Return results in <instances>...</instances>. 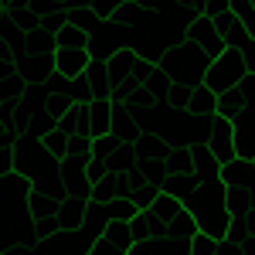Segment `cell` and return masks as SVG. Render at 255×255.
Returning a JSON list of instances; mask_svg holds the SVG:
<instances>
[{"instance_id": "41", "label": "cell", "mask_w": 255, "mask_h": 255, "mask_svg": "<svg viewBox=\"0 0 255 255\" xmlns=\"http://www.w3.org/2000/svg\"><path fill=\"white\" fill-rule=\"evenodd\" d=\"M65 10H92V0H61Z\"/></svg>"}, {"instance_id": "44", "label": "cell", "mask_w": 255, "mask_h": 255, "mask_svg": "<svg viewBox=\"0 0 255 255\" xmlns=\"http://www.w3.org/2000/svg\"><path fill=\"white\" fill-rule=\"evenodd\" d=\"M0 255H31V249H24V245H7V249H0Z\"/></svg>"}, {"instance_id": "46", "label": "cell", "mask_w": 255, "mask_h": 255, "mask_svg": "<svg viewBox=\"0 0 255 255\" xmlns=\"http://www.w3.org/2000/svg\"><path fill=\"white\" fill-rule=\"evenodd\" d=\"M252 7H255V0H252Z\"/></svg>"}, {"instance_id": "11", "label": "cell", "mask_w": 255, "mask_h": 255, "mask_svg": "<svg viewBox=\"0 0 255 255\" xmlns=\"http://www.w3.org/2000/svg\"><path fill=\"white\" fill-rule=\"evenodd\" d=\"M133 249V235H129V225L123 221H109V228L96 238L92 252L89 255H129Z\"/></svg>"}, {"instance_id": "34", "label": "cell", "mask_w": 255, "mask_h": 255, "mask_svg": "<svg viewBox=\"0 0 255 255\" xmlns=\"http://www.w3.org/2000/svg\"><path fill=\"white\" fill-rule=\"evenodd\" d=\"M116 146H119V139L113 136V133H106V136L92 139V150H89V153H92V160H102V163H106V160L116 153Z\"/></svg>"}, {"instance_id": "7", "label": "cell", "mask_w": 255, "mask_h": 255, "mask_svg": "<svg viewBox=\"0 0 255 255\" xmlns=\"http://www.w3.org/2000/svg\"><path fill=\"white\" fill-rule=\"evenodd\" d=\"M92 245L96 242H89L82 232H58L51 238H41L31 249V255H89Z\"/></svg>"}, {"instance_id": "43", "label": "cell", "mask_w": 255, "mask_h": 255, "mask_svg": "<svg viewBox=\"0 0 255 255\" xmlns=\"http://www.w3.org/2000/svg\"><path fill=\"white\" fill-rule=\"evenodd\" d=\"M10 75H17V72H14V65H10V58H0V82L10 79Z\"/></svg>"}, {"instance_id": "16", "label": "cell", "mask_w": 255, "mask_h": 255, "mask_svg": "<svg viewBox=\"0 0 255 255\" xmlns=\"http://www.w3.org/2000/svg\"><path fill=\"white\" fill-rule=\"evenodd\" d=\"M109 133L119 139V143H136L139 136V129H136V123H133V116H129V109L123 106V102H113V113H109Z\"/></svg>"}, {"instance_id": "1", "label": "cell", "mask_w": 255, "mask_h": 255, "mask_svg": "<svg viewBox=\"0 0 255 255\" xmlns=\"http://www.w3.org/2000/svg\"><path fill=\"white\" fill-rule=\"evenodd\" d=\"M10 157H14V174H20L34 191L61 197V167L58 160H51V153L44 150L41 139L17 136L10 146Z\"/></svg>"}, {"instance_id": "38", "label": "cell", "mask_w": 255, "mask_h": 255, "mask_svg": "<svg viewBox=\"0 0 255 255\" xmlns=\"http://www.w3.org/2000/svg\"><path fill=\"white\" fill-rule=\"evenodd\" d=\"M106 174H109V170H106L102 160H89V167H85V180H89V184H99Z\"/></svg>"}, {"instance_id": "30", "label": "cell", "mask_w": 255, "mask_h": 255, "mask_svg": "<svg viewBox=\"0 0 255 255\" xmlns=\"http://www.w3.org/2000/svg\"><path fill=\"white\" fill-rule=\"evenodd\" d=\"M41 143H44V150L51 153V160H58V163H61V160H68V146H72V139L65 136L58 126H55V129H51L48 136L41 139Z\"/></svg>"}, {"instance_id": "2", "label": "cell", "mask_w": 255, "mask_h": 255, "mask_svg": "<svg viewBox=\"0 0 255 255\" xmlns=\"http://www.w3.org/2000/svg\"><path fill=\"white\" fill-rule=\"evenodd\" d=\"M180 204H184V211L191 215V221L197 225L201 235L215 238V242H221V238L228 235L232 218H228V208H225V184H221V180L197 184Z\"/></svg>"}, {"instance_id": "39", "label": "cell", "mask_w": 255, "mask_h": 255, "mask_svg": "<svg viewBox=\"0 0 255 255\" xmlns=\"http://www.w3.org/2000/svg\"><path fill=\"white\" fill-rule=\"evenodd\" d=\"M119 3H126V0H92V10H96L99 17L106 20V17H109V14L119 7Z\"/></svg>"}, {"instance_id": "47", "label": "cell", "mask_w": 255, "mask_h": 255, "mask_svg": "<svg viewBox=\"0 0 255 255\" xmlns=\"http://www.w3.org/2000/svg\"><path fill=\"white\" fill-rule=\"evenodd\" d=\"M252 163H255V160H252Z\"/></svg>"}, {"instance_id": "5", "label": "cell", "mask_w": 255, "mask_h": 255, "mask_svg": "<svg viewBox=\"0 0 255 255\" xmlns=\"http://www.w3.org/2000/svg\"><path fill=\"white\" fill-rule=\"evenodd\" d=\"M150 68H153V61L139 58L133 48H119L116 55H109V58H106V75H109L113 82H126L129 89H136Z\"/></svg>"}, {"instance_id": "14", "label": "cell", "mask_w": 255, "mask_h": 255, "mask_svg": "<svg viewBox=\"0 0 255 255\" xmlns=\"http://www.w3.org/2000/svg\"><path fill=\"white\" fill-rule=\"evenodd\" d=\"M218 180L225 184V187H242V191H252L255 187V163L252 160H228V163H221V174Z\"/></svg>"}, {"instance_id": "42", "label": "cell", "mask_w": 255, "mask_h": 255, "mask_svg": "<svg viewBox=\"0 0 255 255\" xmlns=\"http://www.w3.org/2000/svg\"><path fill=\"white\" fill-rule=\"evenodd\" d=\"M215 255H242V249L232 245V242H218V252Z\"/></svg>"}, {"instance_id": "36", "label": "cell", "mask_w": 255, "mask_h": 255, "mask_svg": "<svg viewBox=\"0 0 255 255\" xmlns=\"http://www.w3.org/2000/svg\"><path fill=\"white\" fill-rule=\"evenodd\" d=\"M215 252H218V242L208 238V235H201V232L187 242V255H215Z\"/></svg>"}, {"instance_id": "28", "label": "cell", "mask_w": 255, "mask_h": 255, "mask_svg": "<svg viewBox=\"0 0 255 255\" xmlns=\"http://www.w3.org/2000/svg\"><path fill=\"white\" fill-rule=\"evenodd\" d=\"M133 167H136V157H133V146H129V143H119L116 153L106 160V170H109V174H126V170H133Z\"/></svg>"}, {"instance_id": "20", "label": "cell", "mask_w": 255, "mask_h": 255, "mask_svg": "<svg viewBox=\"0 0 255 255\" xmlns=\"http://www.w3.org/2000/svg\"><path fill=\"white\" fill-rule=\"evenodd\" d=\"M58 204H61V197H51V194H44V191H27V215H31V221L38 225V221H44V218H51V215H58Z\"/></svg>"}, {"instance_id": "40", "label": "cell", "mask_w": 255, "mask_h": 255, "mask_svg": "<svg viewBox=\"0 0 255 255\" xmlns=\"http://www.w3.org/2000/svg\"><path fill=\"white\" fill-rule=\"evenodd\" d=\"M228 3L232 0H204V17H215L221 10H228Z\"/></svg>"}, {"instance_id": "37", "label": "cell", "mask_w": 255, "mask_h": 255, "mask_svg": "<svg viewBox=\"0 0 255 255\" xmlns=\"http://www.w3.org/2000/svg\"><path fill=\"white\" fill-rule=\"evenodd\" d=\"M238 58H242V65H245V72H249V75H255V38H249L245 44H242Z\"/></svg>"}, {"instance_id": "32", "label": "cell", "mask_w": 255, "mask_h": 255, "mask_svg": "<svg viewBox=\"0 0 255 255\" xmlns=\"http://www.w3.org/2000/svg\"><path fill=\"white\" fill-rule=\"evenodd\" d=\"M61 10H65V7H61ZM99 20H102V17H99L96 10H65V24H75L79 31H85V34L96 27Z\"/></svg>"}, {"instance_id": "23", "label": "cell", "mask_w": 255, "mask_h": 255, "mask_svg": "<svg viewBox=\"0 0 255 255\" xmlns=\"http://www.w3.org/2000/svg\"><path fill=\"white\" fill-rule=\"evenodd\" d=\"M194 235H197V225L191 221L187 211H180L170 225H163V235H160V238H170V242H177V245H187Z\"/></svg>"}, {"instance_id": "15", "label": "cell", "mask_w": 255, "mask_h": 255, "mask_svg": "<svg viewBox=\"0 0 255 255\" xmlns=\"http://www.w3.org/2000/svg\"><path fill=\"white\" fill-rule=\"evenodd\" d=\"M109 221H113V218H109V204H102V201H89V204H85V211H82L79 232L89 238V242H96V238L109 228Z\"/></svg>"}, {"instance_id": "12", "label": "cell", "mask_w": 255, "mask_h": 255, "mask_svg": "<svg viewBox=\"0 0 255 255\" xmlns=\"http://www.w3.org/2000/svg\"><path fill=\"white\" fill-rule=\"evenodd\" d=\"M89 51L85 48H55V55H51V65H55V75H61V79L75 82L89 68Z\"/></svg>"}, {"instance_id": "22", "label": "cell", "mask_w": 255, "mask_h": 255, "mask_svg": "<svg viewBox=\"0 0 255 255\" xmlns=\"http://www.w3.org/2000/svg\"><path fill=\"white\" fill-rule=\"evenodd\" d=\"M215 106H218V96L211 89H204V85H194V89H191V99H187V113H191V116L211 119L215 116Z\"/></svg>"}, {"instance_id": "18", "label": "cell", "mask_w": 255, "mask_h": 255, "mask_svg": "<svg viewBox=\"0 0 255 255\" xmlns=\"http://www.w3.org/2000/svg\"><path fill=\"white\" fill-rule=\"evenodd\" d=\"M109 113H113V102L106 99H92L85 102V116H89V136H106L109 133Z\"/></svg>"}, {"instance_id": "25", "label": "cell", "mask_w": 255, "mask_h": 255, "mask_svg": "<svg viewBox=\"0 0 255 255\" xmlns=\"http://www.w3.org/2000/svg\"><path fill=\"white\" fill-rule=\"evenodd\" d=\"M194 187H197L194 174H184V170L167 174V177H163V184H160V191H163V194H170V197H177V201H184V197L191 194Z\"/></svg>"}, {"instance_id": "10", "label": "cell", "mask_w": 255, "mask_h": 255, "mask_svg": "<svg viewBox=\"0 0 255 255\" xmlns=\"http://www.w3.org/2000/svg\"><path fill=\"white\" fill-rule=\"evenodd\" d=\"M204 146H208V153L218 160V163H228V160H235V136H232V123H225V119H211V126H208V136H204Z\"/></svg>"}, {"instance_id": "4", "label": "cell", "mask_w": 255, "mask_h": 255, "mask_svg": "<svg viewBox=\"0 0 255 255\" xmlns=\"http://www.w3.org/2000/svg\"><path fill=\"white\" fill-rule=\"evenodd\" d=\"M245 75H249V72H245V65H242V58H238V51H221V55L208 65V72H204V82H201V85L211 89L215 96H221V92L235 89Z\"/></svg>"}, {"instance_id": "27", "label": "cell", "mask_w": 255, "mask_h": 255, "mask_svg": "<svg viewBox=\"0 0 255 255\" xmlns=\"http://www.w3.org/2000/svg\"><path fill=\"white\" fill-rule=\"evenodd\" d=\"M180 211H184V204H180V201H177V197L163 194V191H160V194H157V201H153V204H150V215L157 218L160 225H170V221H174V218L180 215Z\"/></svg>"}, {"instance_id": "33", "label": "cell", "mask_w": 255, "mask_h": 255, "mask_svg": "<svg viewBox=\"0 0 255 255\" xmlns=\"http://www.w3.org/2000/svg\"><path fill=\"white\" fill-rule=\"evenodd\" d=\"M160 187L157 184H150V180H139V187L133 191V204H136V211H150V204L157 201Z\"/></svg>"}, {"instance_id": "13", "label": "cell", "mask_w": 255, "mask_h": 255, "mask_svg": "<svg viewBox=\"0 0 255 255\" xmlns=\"http://www.w3.org/2000/svg\"><path fill=\"white\" fill-rule=\"evenodd\" d=\"M215 31L218 38H221V44H225V51H242V44L249 41V31H245V24L232 14V10H221V14H215Z\"/></svg>"}, {"instance_id": "29", "label": "cell", "mask_w": 255, "mask_h": 255, "mask_svg": "<svg viewBox=\"0 0 255 255\" xmlns=\"http://www.w3.org/2000/svg\"><path fill=\"white\" fill-rule=\"evenodd\" d=\"M89 44V34L79 31L75 24H61L55 31V48H85Z\"/></svg>"}, {"instance_id": "45", "label": "cell", "mask_w": 255, "mask_h": 255, "mask_svg": "<svg viewBox=\"0 0 255 255\" xmlns=\"http://www.w3.org/2000/svg\"><path fill=\"white\" fill-rule=\"evenodd\" d=\"M242 255H255V235L249 238V242H245V245H242Z\"/></svg>"}, {"instance_id": "6", "label": "cell", "mask_w": 255, "mask_h": 255, "mask_svg": "<svg viewBox=\"0 0 255 255\" xmlns=\"http://www.w3.org/2000/svg\"><path fill=\"white\" fill-rule=\"evenodd\" d=\"M232 136H235V157L255 160V89L245 102V109L232 119Z\"/></svg>"}, {"instance_id": "3", "label": "cell", "mask_w": 255, "mask_h": 255, "mask_svg": "<svg viewBox=\"0 0 255 255\" xmlns=\"http://www.w3.org/2000/svg\"><path fill=\"white\" fill-rule=\"evenodd\" d=\"M153 65H157V68H160V72H163L170 82L194 89V85H201V82H204V72H208V65H211V61H208V55L197 48L194 41L180 38L177 44L163 48Z\"/></svg>"}, {"instance_id": "31", "label": "cell", "mask_w": 255, "mask_h": 255, "mask_svg": "<svg viewBox=\"0 0 255 255\" xmlns=\"http://www.w3.org/2000/svg\"><path fill=\"white\" fill-rule=\"evenodd\" d=\"M109 218H113V221H123V225H129V221L136 218V204H133V197H116V201H109Z\"/></svg>"}, {"instance_id": "21", "label": "cell", "mask_w": 255, "mask_h": 255, "mask_svg": "<svg viewBox=\"0 0 255 255\" xmlns=\"http://www.w3.org/2000/svg\"><path fill=\"white\" fill-rule=\"evenodd\" d=\"M129 235H133V242H153L163 235V225L150 211H136V218L129 221Z\"/></svg>"}, {"instance_id": "19", "label": "cell", "mask_w": 255, "mask_h": 255, "mask_svg": "<svg viewBox=\"0 0 255 255\" xmlns=\"http://www.w3.org/2000/svg\"><path fill=\"white\" fill-rule=\"evenodd\" d=\"M58 129L68 139L89 136V116H85V106H68V109L58 116Z\"/></svg>"}, {"instance_id": "17", "label": "cell", "mask_w": 255, "mask_h": 255, "mask_svg": "<svg viewBox=\"0 0 255 255\" xmlns=\"http://www.w3.org/2000/svg\"><path fill=\"white\" fill-rule=\"evenodd\" d=\"M106 20H109L116 31H123V34H133L139 24L146 20V10H143L139 3H133V0H126V3H119V7H116V10H113Z\"/></svg>"}, {"instance_id": "9", "label": "cell", "mask_w": 255, "mask_h": 255, "mask_svg": "<svg viewBox=\"0 0 255 255\" xmlns=\"http://www.w3.org/2000/svg\"><path fill=\"white\" fill-rule=\"evenodd\" d=\"M184 38L194 41L197 48L208 55V61H215L218 55L225 51V44H221V38H218V31H215V20L204 17V14H201V17H194L187 27H184Z\"/></svg>"}, {"instance_id": "35", "label": "cell", "mask_w": 255, "mask_h": 255, "mask_svg": "<svg viewBox=\"0 0 255 255\" xmlns=\"http://www.w3.org/2000/svg\"><path fill=\"white\" fill-rule=\"evenodd\" d=\"M187 99H191V89H187V85H177V82H174L163 102H167L174 113H187Z\"/></svg>"}, {"instance_id": "26", "label": "cell", "mask_w": 255, "mask_h": 255, "mask_svg": "<svg viewBox=\"0 0 255 255\" xmlns=\"http://www.w3.org/2000/svg\"><path fill=\"white\" fill-rule=\"evenodd\" d=\"M170 85H174V82L167 79L157 65H153V68L143 75V82H139V89H143V92H150V99H153V102H163V99H167V92H170Z\"/></svg>"}, {"instance_id": "24", "label": "cell", "mask_w": 255, "mask_h": 255, "mask_svg": "<svg viewBox=\"0 0 255 255\" xmlns=\"http://www.w3.org/2000/svg\"><path fill=\"white\" fill-rule=\"evenodd\" d=\"M89 201H75V197H61L58 204V221H61V232H79L82 225V211H85Z\"/></svg>"}, {"instance_id": "8", "label": "cell", "mask_w": 255, "mask_h": 255, "mask_svg": "<svg viewBox=\"0 0 255 255\" xmlns=\"http://www.w3.org/2000/svg\"><path fill=\"white\" fill-rule=\"evenodd\" d=\"M119 48H126V34L116 31L109 20H99L96 27L89 31V44H85V51H89V58H92V61H106L109 55H116Z\"/></svg>"}]
</instances>
